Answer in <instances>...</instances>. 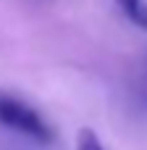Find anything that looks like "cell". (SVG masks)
Instances as JSON below:
<instances>
[{
	"mask_svg": "<svg viewBox=\"0 0 147 150\" xmlns=\"http://www.w3.org/2000/svg\"><path fill=\"white\" fill-rule=\"evenodd\" d=\"M0 127L39 145H50L55 140V132L47 124V119L34 105H29L26 100L11 92H0Z\"/></svg>",
	"mask_w": 147,
	"mask_h": 150,
	"instance_id": "6da1fadb",
	"label": "cell"
},
{
	"mask_svg": "<svg viewBox=\"0 0 147 150\" xmlns=\"http://www.w3.org/2000/svg\"><path fill=\"white\" fill-rule=\"evenodd\" d=\"M137 100H139L142 108H147V53H145V58H142L139 76H137Z\"/></svg>",
	"mask_w": 147,
	"mask_h": 150,
	"instance_id": "277c9868",
	"label": "cell"
},
{
	"mask_svg": "<svg viewBox=\"0 0 147 150\" xmlns=\"http://www.w3.org/2000/svg\"><path fill=\"white\" fill-rule=\"evenodd\" d=\"M116 5L124 13V18H129L139 29H147V3L145 0H116Z\"/></svg>",
	"mask_w": 147,
	"mask_h": 150,
	"instance_id": "7a4b0ae2",
	"label": "cell"
},
{
	"mask_svg": "<svg viewBox=\"0 0 147 150\" xmlns=\"http://www.w3.org/2000/svg\"><path fill=\"white\" fill-rule=\"evenodd\" d=\"M74 150H105V145L100 142V137L92 129H79L76 134V148Z\"/></svg>",
	"mask_w": 147,
	"mask_h": 150,
	"instance_id": "3957f363",
	"label": "cell"
}]
</instances>
